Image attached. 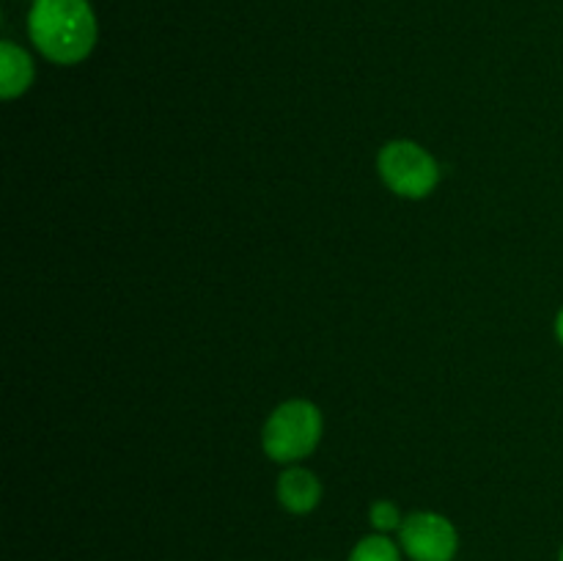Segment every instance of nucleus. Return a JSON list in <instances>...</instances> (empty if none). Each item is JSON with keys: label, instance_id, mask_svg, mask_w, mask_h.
Masks as SVG:
<instances>
[{"label": "nucleus", "instance_id": "nucleus-8", "mask_svg": "<svg viewBox=\"0 0 563 561\" xmlns=\"http://www.w3.org/2000/svg\"><path fill=\"white\" fill-rule=\"evenodd\" d=\"M368 520H372L374 531L377 534H390V531H399L405 517H401L399 506L390 504V501H377V504L368 509Z\"/></svg>", "mask_w": 563, "mask_h": 561}, {"label": "nucleus", "instance_id": "nucleus-10", "mask_svg": "<svg viewBox=\"0 0 563 561\" xmlns=\"http://www.w3.org/2000/svg\"><path fill=\"white\" fill-rule=\"evenodd\" d=\"M559 561H563V548H561V553H559Z\"/></svg>", "mask_w": 563, "mask_h": 561}, {"label": "nucleus", "instance_id": "nucleus-7", "mask_svg": "<svg viewBox=\"0 0 563 561\" xmlns=\"http://www.w3.org/2000/svg\"><path fill=\"white\" fill-rule=\"evenodd\" d=\"M350 561H401V544H396L388 534H372L352 548Z\"/></svg>", "mask_w": 563, "mask_h": 561}, {"label": "nucleus", "instance_id": "nucleus-2", "mask_svg": "<svg viewBox=\"0 0 563 561\" xmlns=\"http://www.w3.org/2000/svg\"><path fill=\"white\" fill-rule=\"evenodd\" d=\"M322 438V413L306 399H291L275 407L264 424V451L275 462H297L311 454Z\"/></svg>", "mask_w": 563, "mask_h": 561}, {"label": "nucleus", "instance_id": "nucleus-9", "mask_svg": "<svg viewBox=\"0 0 563 561\" xmlns=\"http://www.w3.org/2000/svg\"><path fill=\"white\" fill-rule=\"evenodd\" d=\"M555 336H559V341L563 344V308H561L559 319H555Z\"/></svg>", "mask_w": 563, "mask_h": 561}, {"label": "nucleus", "instance_id": "nucleus-5", "mask_svg": "<svg viewBox=\"0 0 563 561\" xmlns=\"http://www.w3.org/2000/svg\"><path fill=\"white\" fill-rule=\"evenodd\" d=\"M278 501L291 515H308L322 501V484L306 468H289L278 479Z\"/></svg>", "mask_w": 563, "mask_h": 561}, {"label": "nucleus", "instance_id": "nucleus-3", "mask_svg": "<svg viewBox=\"0 0 563 561\" xmlns=\"http://www.w3.org/2000/svg\"><path fill=\"white\" fill-rule=\"evenodd\" d=\"M377 165L385 185L405 198H427L440 182L432 154L412 141H390L379 152Z\"/></svg>", "mask_w": 563, "mask_h": 561}, {"label": "nucleus", "instance_id": "nucleus-4", "mask_svg": "<svg viewBox=\"0 0 563 561\" xmlns=\"http://www.w3.org/2000/svg\"><path fill=\"white\" fill-rule=\"evenodd\" d=\"M401 553L412 561H454L460 534L449 517L438 512H416L399 528Z\"/></svg>", "mask_w": 563, "mask_h": 561}, {"label": "nucleus", "instance_id": "nucleus-1", "mask_svg": "<svg viewBox=\"0 0 563 561\" xmlns=\"http://www.w3.org/2000/svg\"><path fill=\"white\" fill-rule=\"evenodd\" d=\"M27 31L44 58L80 64L97 44V20L88 0H36Z\"/></svg>", "mask_w": 563, "mask_h": 561}, {"label": "nucleus", "instance_id": "nucleus-6", "mask_svg": "<svg viewBox=\"0 0 563 561\" xmlns=\"http://www.w3.org/2000/svg\"><path fill=\"white\" fill-rule=\"evenodd\" d=\"M33 82V61L31 55L14 42L0 44V94L5 99H14L25 94Z\"/></svg>", "mask_w": 563, "mask_h": 561}]
</instances>
